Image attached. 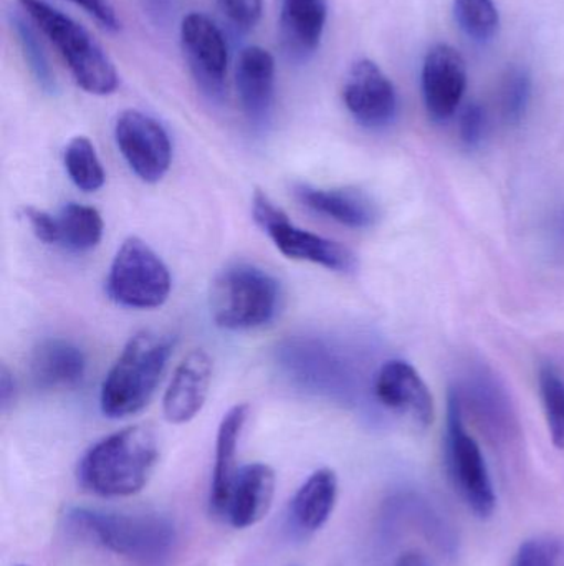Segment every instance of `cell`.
<instances>
[{
  "instance_id": "6da1fadb",
  "label": "cell",
  "mask_w": 564,
  "mask_h": 566,
  "mask_svg": "<svg viewBox=\"0 0 564 566\" xmlns=\"http://www.w3.org/2000/svg\"><path fill=\"white\" fill-rule=\"evenodd\" d=\"M159 459L158 436L149 426H131L96 442L78 465L83 488L102 497L138 494Z\"/></svg>"
},
{
  "instance_id": "7a4b0ae2",
  "label": "cell",
  "mask_w": 564,
  "mask_h": 566,
  "mask_svg": "<svg viewBox=\"0 0 564 566\" xmlns=\"http://www.w3.org/2000/svg\"><path fill=\"white\" fill-rule=\"evenodd\" d=\"M70 525L106 551L135 566H168L178 544V531L158 514L126 515L75 507Z\"/></svg>"
},
{
  "instance_id": "3957f363",
  "label": "cell",
  "mask_w": 564,
  "mask_h": 566,
  "mask_svg": "<svg viewBox=\"0 0 564 566\" xmlns=\"http://www.w3.org/2000/svg\"><path fill=\"white\" fill-rule=\"evenodd\" d=\"M174 339L164 333H136L106 375L99 392V408L106 418L136 415L151 401L168 365Z\"/></svg>"
},
{
  "instance_id": "277c9868",
  "label": "cell",
  "mask_w": 564,
  "mask_h": 566,
  "mask_svg": "<svg viewBox=\"0 0 564 566\" xmlns=\"http://www.w3.org/2000/svg\"><path fill=\"white\" fill-rule=\"evenodd\" d=\"M23 12L58 50L79 88L92 95H111L118 73L92 33L43 0H19Z\"/></svg>"
},
{
  "instance_id": "5b68a950",
  "label": "cell",
  "mask_w": 564,
  "mask_h": 566,
  "mask_svg": "<svg viewBox=\"0 0 564 566\" xmlns=\"http://www.w3.org/2000/svg\"><path fill=\"white\" fill-rule=\"evenodd\" d=\"M209 302L212 318L221 328L228 332L260 328L277 316L280 282L255 265H231L212 282Z\"/></svg>"
},
{
  "instance_id": "8992f818",
  "label": "cell",
  "mask_w": 564,
  "mask_h": 566,
  "mask_svg": "<svg viewBox=\"0 0 564 566\" xmlns=\"http://www.w3.org/2000/svg\"><path fill=\"white\" fill-rule=\"evenodd\" d=\"M171 285V274L162 259L138 238L123 242L106 281L111 300L118 305L138 310L164 305Z\"/></svg>"
},
{
  "instance_id": "52a82bcc",
  "label": "cell",
  "mask_w": 564,
  "mask_h": 566,
  "mask_svg": "<svg viewBox=\"0 0 564 566\" xmlns=\"http://www.w3.org/2000/svg\"><path fill=\"white\" fill-rule=\"evenodd\" d=\"M446 459L450 481L467 507L477 517L489 518L496 511V491L480 446L464 426L456 395H450L447 411Z\"/></svg>"
},
{
  "instance_id": "ba28073f",
  "label": "cell",
  "mask_w": 564,
  "mask_h": 566,
  "mask_svg": "<svg viewBox=\"0 0 564 566\" xmlns=\"http://www.w3.org/2000/svg\"><path fill=\"white\" fill-rule=\"evenodd\" d=\"M252 214L258 228L267 232L285 258L311 262L334 272H350L357 265V258L350 249L297 228L284 209L278 208L265 192L255 191Z\"/></svg>"
},
{
  "instance_id": "9c48e42d",
  "label": "cell",
  "mask_w": 564,
  "mask_h": 566,
  "mask_svg": "<svg viewBox=\"0 0 564 566\" xmlns=\"http://www.w3.org/2000/svg\"><path fill=\"white\" fill-rule=\"evenodd\" d=\"M115 139L123 158L141 181L155 185L168 175L172 145L161 123L138 109H126L116 119Z\"/></svg>"
},
{
  "instance_id": "30bf717a",
  "label": "cell",
  "mask_w": 564,
  "mask_h": 566,
  "mask_svg": "<svg viewBox=\"0 0 564 566\" xmlns=\"http://www.w3.org/2000/svg\"><path fill=\"white\" fill-rule=\"evenodd\" d=\"M181 43L202 92L211 98H221L228 63L227 43L221 29L204 13H189L182 20Z\"/></svg>"
},
{
  "instance_id": "8fae6325",
  "label": "cell",
  "mask_w": 564,
  "mask_h": 566,
  "mask_svg": "<svg viewBox=\"0 0 564 566\" xmlns=\"http://www.w3.org/2000/svg\"><path fill=\"white\" fill-rule=\"evenodd\" d=\"M343 99L351 116L366 128H383L396 115L397 96L393 82L371 60L363 59L351 66L344 82Z\"/></svg>"
},
{
  "instance_id": "7c38bea8",
  "label": "cell",
  "mask_w": 564,
  "mask_h": 566,
  "mask_svg": "<svg viewBox=\"0 0 564 566\" xmlns=\"http://www.w3.org/2000/svg\"><path fill=\"white\" fill-rule=\"evenodd\" d=\"M467 86L464 56L454 46H433L424 60L423 92L427 113L436 122H446L459 108Z\"/></svg>"
},
{
  "instance_id": "4fadbf2b",
  "label": "cell",
  "mask_w": 564,
  "mask_h": 566,
  "mask_svg": "<svg viewBox=\"0 0 564 566\" xmlns=\"http://www.w3.org/2000/svg\"><path fill=\"white\" fill-rule=\"evenodd\" d=\"M381 405L397 415L409 416L427 428L434 419V399L417 369L403 359H391L381 366L374 381Z\"/></svg>"
},
{
  "instance_id": "5bb4252c",
  "label": "cell",
  "mask_w": 564,
  "mask_h": 566,
  "mask_svg": "<svg viewBox=\"0 0 564 566\" xmlns=\"http://www.w3.org/2000/svg\"><path fill=\"white\" fill-rule=\"evenodd\" d=\"M212 371L214 365L204 349H194L179 363L162 401L169 422L184 424L201 412L211 388Z\"/></svg>"
},
{
  "instance_id": "9a60e30c",
  "label": "cell",
  "mask_w": 564,
  "mask_h": 566,
  "mask_svg": "<svg viewBox=\"0 0 564 566\" xmlns=\"http://www.w3.org/2000/svg\"><path fill=\"white\" fill-rule=\"evenodd\" d=\"M274 495L275 472L270 465L254 462L238 469L225 511L232 527L258 524L270 511Z\"/></svg>"
},
{
  "instance_id": "2e32d148",
  "label": "cell",
  "mask_w": 564,
  "mask_h": 566,
  "mask_svg": "<svg viewBox=\"0 0 564 566\" xmlns=\"http://www.w3.org/2000/svg\"><path fill=\"white\" fill-rule=\"evenodd\" d=\"M33 385L43 391L72 389L82 382L86 358L78 346L62 338L39 343L29 363Z\"/></svg>"
},
{
  "instance_id": "e0dca14e",
  "label": "cell",
  "mask_w": 564,
  "mask_h": 566,
  "mask_svg": "<svg viewBox=\"0 0 564 566\" xmlns=\"http://www.w3.org/2000/svg\"><path fill=\"white\" fill-rule=\"evenodd\" d=\"M238 98L245 115L262 123L270 115L275 95V60L262 46H247L238 56L235 70Z\"/></svg>"
},
{
  "instance_id": "ac0fdd59",
  "label": "cell",
  "mask_w": 564,
  "mask_h": 566,
  "mask_svg": "<svg viewBox=\"0 0 564 566\" xmlns=\"http://www.w3.org/2000/svg\"><path fill=\"white\" fill-rule=\"evenodd\" d=\"M297 196L308 209L351 229H368L380 218L373 199L358 189H321L301 185Z\"/></svg>"
},
{
  "instance_id": "d6986e66",
  "label": "cell",
  "mask_w": 564,
  "mask_h": 566,
  "mask_svg": "<svg viewBox=\"0 0 564 566\" xmlns=\"http://www.w3.org/2000/svg\"><path fill=\"white\" fill-rule=\"evenodd\" d=\"M327 17V0H281L280 39L288 55L310 56L320 46Z\"/></svg>"
},
{
  "instance_id": "ffe728a7",
  "label": "cell",
  "mask_w": 564,
  "mask_h": 566,
  "mask_svg": "<svg viewBox=\"0 0 564 566\" xmlns=\"http://www.w3.org/2000/svg\"><path fill=\"white\" fill-rule=\"evenodd\" d=\"M248 418V406L237 405L224 415L217 431V444H215L214 474L211 485V511L215 515H225L228 497H231L232 484L237 474L238 441Z\"/></svg>"
},
{
  "instance_id": "44dd1931",
  "label": "cell",
  "mask_w": 564,
  "mask_h": 566,
  "mask_svg": "<svg viewBox=\"0 0 564 566\" xmlns=\"http://www.w3.org/2000/svg\"><path fill=\"white\" fill-rule=\"evenodd\" d=\"M338 499V478L331 469H320L308 478L291 501L295 525L305 532H317L333 514Z\"/></svg>"
},
{
  "instance_id": "7402d4cb",
  "label": "cell",
  "mask_w": 564,
  "mask_h": 566,
  "mask_svg": "<svg viewBox=\"0 0 564 566\" xmlns=\"http://www.w3.org/2000/svg\"><path fill=\"white\" fill-rule=\"evenodd\" d=\"M102 214L89 206L70 202L56 216L58 244L72 252H88L102 242Z\"/></svg>"
},
{
  "instance_id": "603a6c76",
  "label": "cell",
  "mask_w": 564,
  "mask_h": 566,
  "mask_svg": "<svg viewBox=\"0 0 564 566\" xmlns=\"http://www.w3.org/2000/svg\"><path fill=\"white\" fill-rule=\"evenodd\" d=\"M65 168L76 188L95 192L105 185V169L95 146L85 136H76L65 149Z\"/></svg>"
},
{
  "instance_id": "cb8c5ba5",
  "label": "cell",
  "mask_w": 564,
  "mask_h": 566,
  "mask_svg": "<svg viewBox=\"0 0 564 566\" xmlns=\"http://www.w3.org/2000/svg\"><path fill=\"white\" fill-rule=\"evenodd\" d=\"M10 25L15 32L23 59H25L33 78L43 92L53 95L56 92L55 73L52 72V66H50L49 59L43 52L42 43L39 42L35 30L29 25L23 17L17 15V13L10 15Z\"/></svg>"
},
{
  "instance_id": "d4e9b609",
  "label": "cell",
  "mask_w": 564,
  "mask_h": 566,
  "mask_svg": "<svg viewBox=\"0 0 564 566\" xmlns=\"http://www.w3.org/2000/svg\"><path fill=\"white\" fill-rule=\"evenodd\" d=\"M454 15L464 33L477 42H489L499 32V10L493 0H456Z\"/></svg>"
},
{
  "instance_id": "484cf974",
  "label": "cell",
  "mask_w": 564,
  "mask_h": 566,
  "mask_svg": "<svg viewBox=\"0 0 564 566\" xmlns=\"http://www.w3.org/2000/svg\"><path fill=\"white\" fill-rule=\"evenodd\" d=\"M539 381L553 444L564 451V379L546 366L540 371Z\"/></svg>"
},
{
  "instance_id": "4316f807",
  "label": "cell",
  "mask_w": 564,
  "mask_h": 566,
  "mask_svg": "<svg viewBox=\"0 0 564 566\" xmlns=\"http://www.w3.org/2000/svg\"><path fill=\"white\" fill-rule=\"evenodd\" d=\"M513 566H564V535L543 534L523 542Z\"/></svg>"
},
{
  "instance_id": "83f0119b",
  "label": "cell",
  "mask_w": 564,
  "mask_h": 566,
  "mask_svg": "<svg viewBox=\"0 0 564 566\" xmlns=\"http://www.w3.org/2000/svg\"><path fill=\"white\" fill-rule=\"evenodd\" d=\"M532 93V82L526 70L512 66L503 80L502 108L510 123H519L525 115Z\"/></svg>"
},
{
  "instance_id": "f1b7e54d",
  "label": "cell",
  "mask_w": 564,
  "mask_h": 566,
  "mask_svg": "<svg viewBox=\"0 0 564 566\" xmlns=\"http://www.w3.org/2000/svg\"><path fill=\"white\" fill-rule=\"evenodd\" d=\"M219 7L228 22L242 32L254 29L264 12L262 0H219Z\"/></svg>"
},
{
  "instance_id": "f546056e",
  "label": "cell",
  "mask_w": 564,
  "mask_h": 566,
  "mask_svg": "<svg viewBox=\"0 0 564 566\" xmlns=\"http://www.w3.org/2000/svg\"><path fill=\"white\" fill-rule=\"evenodd\" d=\"M487 115L486 109L479 103H472L464 109L460 116V138L466 145L477 146L486 135Z\"/></svg>"
},
{
  "instance_id": "4dcf8cb0",
  "label": "cell",
  "mask_w": 564,
  "mask_h": 566,
  "mask_svg": "<svg viewBox=\"0 0 564 566\" xmlns=\"http://www.w3.org/2000/svg\"><path fill=\"white\" fill-rule=\"evenodd\" d=\"M23 216H25L30 229H32L33 234L36 235L39 241L45 242V244L50 245L58 244L56 216L49 214V212L40 211V209L35 208L23 209Z\"/></svg>"
},
{
  "instance_id": "1f68e13d",
  "label": "cell",
  "mask_w": 564,
  "mask_h": 566,
  "mask_svg": "<svg viewBox=\"0 0 564 566\" xmlns=\"http://www.w3.org/2000/svg\"><path fill=\"white\" fill-rule=\"evenodd\" d=\"M70 2L83 7L89 15L95 17L106 29L118 30L121 27L115 9H113L108 0H70Z\"/></svg>"
},
{
  "instance_id": "d6a6232c",
  "label": "cell",
  "mask_w": 564,
  "mask_h": 566,
  "mask_svg": "<svg viewBox=\"0 0 564 566\" xmlns=\"http://www.w3.org/2000/svg\"><path fill=\"white\" fill-rule=\"evenodd\" d=\"M145 13L158 25H164L171 20L175 10V0H141Z\"/></svg>"
},
{
  "instance_id": "836d02e7",
  "label": "cell",
  "mask_w": 564,
  "mask_h": 566,
  "mask_svg": "<svg viewBox=\"0 0 564 566\" xmlns=\"http://www.w3.org/2000/svg\"><path fill=\"white\" fill-rule=\"evenodd\" d=\"M13 399H15V381H13L9 369L2 366V369H0V401H2V408H9Z\"/></svg>"
},
{
  "instance_id": "e575fe53",
  "label": "cell",
  "mask_w": 564,
  "mask_h": 566,
  "mask_svg": "<svg viewBox=\"0 0 564 566\" xmlns=\"http://www.w3.org/2000/svg\"><path fill=\"white\" fill-rule=\"evenodd\" d=\"M396 566H430L429 560L424 557L423 554H417V552H409V554H404L400 560L396 562Z\"/></svg>"
},
{
  "instance_id": "d590c367",
  "label": "cell",
  "mask_w": 564,
  "mask_h": 566,
  "mask_svg": "<svg viewBox=\"0 0 564 566\" xmlns=\"http://www.w3.org/2000/svg\"><path fill=\"white\" fill-rule=\"evenodd\" d=\"M17 566H26V565H17Z\"/></svg>"
}]
</instances>
